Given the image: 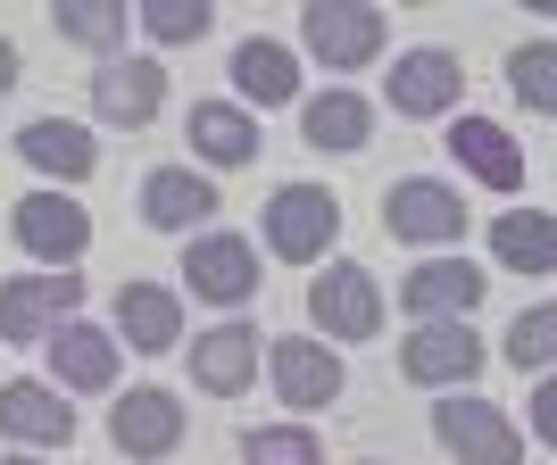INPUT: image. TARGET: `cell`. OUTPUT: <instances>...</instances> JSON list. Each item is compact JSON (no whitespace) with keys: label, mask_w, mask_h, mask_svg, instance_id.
<instances>
[{"label":"cell","mask_w":557,"mask_h":465,"mask_svg":"<svg viewBox=\"0 0 557 465\" xmlns=\"http://www.w3.org/2000/svg\"><path fill=\"white\" fill-rule=\"evenodd\" d=\"M433 441L449 449V457H466V465H524V432H516L491 399H474V391H449L442 407H433Z\"/></svg>","instance_id":"4"},{"label":"cell","mask_w":557,"mask_h":465,"mask_svg":"<svg viewBox=\"0 0 557 465\" xmlns=\"http://www.w3.org/2000/svg\"><path fill=\"white\" fill-rule=\"evenodd\" d=\"M383 225H392L399 241H458L466 209H458V191L433 184V175H399V184L383 191Z\"/></svg>","instance_id":"11"},{"label":"cell","mask_w":557,"mask_h":465,"mask_svg":"<svg viewBox=\"0 0 557 465\" xmlns=\"http://www.w3.org/2000/svg\"><path fill=\"white\" fill-rule=\"evenodd\" d=\"M233 92L258 100V109H283V100H300V59L283 42H267V34H250L233 50Z\"/></svg>","instance_id":"23"},{"label":"cell","mask_w":557,"mask_h":465,"mask_svg":"<svg viewBox=\"0 0 557 465\" xmlns=\"http://www.w3.org/2000/svg\"><path fill=\"white\" fill-rule=\"evenodd\" d=\"M184 282H191V300L242 307V300H258V250L242 241V232H209V241H191Z\"/></svg>","instance_id":"10"},{"label":"cell","mask_w":557,"mask_h":465,"mask_svg":"<svg viewBox=\"0 0 557 465\" xmlns=\"http://www.w3.org/2000/svg\"><path fill=\"white\" fill-rule=\"evenodd\" d=\"M134 25L150 34V42H200V34L216 25V9L209 0H141Z\"/></svg>","instance_id":"27"},{"label":"cell","mask_w":557,"mask_h":465,"mask_svg":"<svg viewBox=\"0 0 557 465\" xmlns=\"http://www.w3.org/2000/svg\"><path fill=\"white\" fill-rule=\"evenodd\" d=\"M399 374H408V382H424V391H458V382H474V374H483V341L466 332V316L417 325L408 341H399Z\"/></svg>","instance_id":"7"},{"label":"cell","mask_w":557,"mask_h":465,"mask_svg":"<svg viewBox=\"0 0 557 465\" xmlns=\"http://www.w3.org/2000/svg\"><path fill=\"white\" fill-rule=\"evenodd\" d=\"M533 432H541V441H549V432H557V391H549V382H541V391H533Z\"/></svg>","instance_id":"31"},{"label":"cell","mask_w":557,"mask_h":465,"mask_svg":"<svg viewBox=\"0 0 557 465\" xmlns=\"http://www.w3.org/2000/svg\"><path fill=\"white\" fill-rule=\"evenodd\" d=\"M9 84H17V42L0 34V92H9Z\"/></svg>","instance_id":"32"},{"label":"cell","mask_w":557,"mask_h":465,"mask_svg":"<svg viewBox=\"0 0 557 465\" xmlns=\"http://www.w3.org/2000/svg\"><path fill=\"white\" fill-rule=\"evenodd\" d=\"M50 25H59L67 42H84V50H100V59H116V50H125V25H134V9H125V0H59V9H50Z\"/></svg>","instance_id":"26"},{"label":"cell","mask_w":557,"mask_h":465,"mask_svg":"<svg viewBox=\"0 0 557 465\" xmlns=\"http://www.w3.org/2000/svg\"><path fill=\"white\" fill-rule=\"evenodd\" d=\"M242 465H325L308 424H267V432H242Z\"/></svg>","instance_id":"28"},{"label":"cell","mask_w":557,"mask_h":465,"mask_svg":"<svg viewBox=\"0 0 557 465\" xmlns=\"http://www.w3.org/2000/svg\"><path fill=\"white\" fill-rule=\"evenodd\" d=\"M0 432L34 449H67L75 441V407L50 382H0Z\"/></svg>","instance_id":"18"},{"label":"cell","mask_w":557,"mask_h":465,"mask_svg":"<svg viewBox=\"0 0 557 465\" xmlns=\"http://www.w3.org/2000/svg\"><path fill=\"white\" fill-rule=\"evenodd\" d=\"M392 116H449L458 109V92H466V67H458V50H399L392 59Z\"/></svg>","instance_id":"8"},{"label":"cell","mask_w":557,"mask_h":465,"mask_svg":"<svg viewBox=\"0 0 557 465\" xmlns=\"http://www.w3.org/2000/svg\"><path fill=\"white\" fill-rule=\"evenodd\" d=\"M300 134L317 141V150H367L374 109L358 92H317V100H300Z\"/></svg>","instance_id":"25"},{"label":"cell","mask_w":557,"mask_h":465,"mask_svg":"<svg viewBox=\"0 0 557 465\" xmlns=\"http://www.w3.org/2000/svg\"><path fill=\"white\" fill-rule=\"evenodd\" d=\"M116 349H141V357L184 349V300L166 282H125L116 291Z\"/></svg>","instance_id":"14"},{"label":"cell","mask_w":557,"mask_h":465,"mask_svg":"<svg viewBox=\"0 0 557 465\" xmlns=\"http://www.w3.org/2000/svg\"><path fill=\"white\" fill-rule=\"evenodd\" d=\"M159 100H166V67L159 59H100V75H92L100 125H150Z\"/></svg>","instance_id":"16"},{"label":"cell","mask_w":557,"mask_h":465,"mask_svg":"<svg viewBox=\"0 0 557 465\" xmlns=\"http://www.w3.org/2000/svg\"><path fill=\"white\" fill-rule=\"evenodd\" d=\"M141 216H150V232H191L200 216H216V184L191 166H159L141 184Z\"/></svg>","instance_id":"21"},{"label":"cell","mask_w":557,"mask_h":465,"mask_svg":"<svg viewBox=\"0 0 557 465\" xmlns=\"http://www.w3.org/2000/svg\"><path fill=\"white\" fill-rule=\"evenodd\" d=\"M17 159L25 166H42V175H59V184H84L100 166V141L84 134V125H67V116H34L17 134Z\"/></svg>","instance_id":"20"},{"label":"cell","mask_w":557,"mask_h":465,"mask_svg":"<svg viewBox=\"0 0 557 465\" xmlns=\"http://www.w3.org/2000/svg\"><path fill=\"white\" fill-rule=\"evenodd\" d=\"M449 150L474 184L491 191H524V141H508V125H491V116H458L449 125Z\"/></svg>","instance_id":"17"},{"label":"cell","mask_w":557,"mask_h":465,"mask_svg":"<svg viewBox=\"0 0 557 465\" xmlns=\"http://www.w3.org/2000/svg\"><path fill=\"white\" fill-rule=\"evenodd\" d=\"M483 282H491V275H474L466 257H424L417 275L399 282V307H408L417 325H442V316H474V307H483Z\"/></svg>","instance_id":"15"},{"label":"cell","mask_w":557,"mask_h":465,"mask_svg":"<svg viewBox=\"0 0 557 465\" xmlns=\"http://www.w3.org/2000/svg\"><path fill=\"white\" fill-rule=\"evenodd\" d=\"M342 241V200L325 184H283L267 200V250L292 257V266H317V257Z\"/></svg>","instance_id":"2"},{"label":"cell","mask_w":557,"mask_h":465,"mask_svg":"<svg viewBox=\"0 0 557 465\" xmlns=\"http://www.w3.org/2000/svg\"><path fill=\"white\" fill-rule=\"evenodd\" d=\"M508 84H516V100H524L533 116H549L557 109V50L549 42H524L508 59Z\"/></svg>","instance_id":"29"},{"label":"cell","mask_w":557,"mask_h":465,"mask_svg":"<svg viewBox=\"0 0 557 465\" xmlns=\"http://www.w3.org/2000/svg\"><path fill=\"white\" fill-rule=\"evenodd\" d=\"M191 382L209 399H233V391H250L258 382V332L250 325H216L191 341Z\"/></svg>","instance_id":"19"},{"label":"cell","mask_w":557,"mask_h":465,"mask_svg":"<svg viewBox=\"0 0 557 465\" xmlns=\"http://www.w3.org/2000/svg\"><path fill=\"white\" fill-rule=\"evenodd\" d=\"M75 307H84V275H75V266H42V275L0 282V341L42 349L50 332L75 316Z\"/></svg>","instance_id":"1"},{"label":"cell","mask_w":557,"mask_h":465,"mask_svg":"<svg viewBox=\"0 0 557 465\" xmlns=\"http://www.w3.org/2000/svg\"><path fill=\"white\" fill-rule=\"evenodd\" d=\"M308 316H317L325 341H374L383 332V291H374V275L358 257H333L325 275L308 282Z\"/></svg>","instance_id":"3"},{"label":"cell","mask_w":557,"mask_h":465,"mask_svg":"<svg viewBox=\"0 0 557 465\" xmlns=\"http://www.w3.org/2000/svg\"><path fill=\"white\" fill-rule=\"evenodd\" d=\"M9 232H17V250L42 257V266H75V257L92 250V216L75 209L67 191H25L17 209H9Z\"/></svg>","instance_id":"6"},{"label":"cell","mask_w":557,"mask_h":465,"mask_svg":"<svg viewBox=\"0 0 557 465\" xmlns=\"http://www.w3.org/2000/svg\"><path fill=\"white\" fill-rule=\"evenodd\" d=\"M383 34H392V25H383V9H374V0H308L300 9V42L317 50V59H325V67H367L374 50H383Z\"/></svg>","instance_id":"5"},{"label":"cell","mask_w":557,"mask_h":465,"mask_svg":"<svg viewBox=\"0 0 557 465\" xmlns=\"http://www.w3.org/2000/svg\"><path fill=\"white\" fill-rule=\"evenodd\" d=\"M109 441L125 449V457H166V449L184 441V399L159 391V382L125 391V399L109 407Z\"/></svg>","instance_id":"12"},{"label":"cell","mask_w":557,"mask_h":465,"mask_svg":"<svg viewBox=\"0 0 557 465\" xmlns=\"http://www.w3.org/2000/svg\"><path fill=\"white\" fill-rule=\"evenodd\" d=\"M267 374H275L283 407H300V416H317V407H333L342 399V357H333L325 341H267Z\"/></svg>","instance_id":"9"},{"label":"cell","mask_w":557,"mask_h":465,"mask_svg":"<svg viewBox=\"0 0 557 465\" xmlns=\"http://www.w3.org/2000/svg\"><path fill=\"white\" fill-rule=\"evenodd\" d=\"M184 134H191V150H200L209 166H250L258 141H267V134H258V116L233 109V100H191V125H184Z\"/></svg>","instance_id":"22"},{"label":"cell","mask_w":557,"mask_h":465,"mask_svg":"<svg viewBox=\"0 0 557 465\" xmlns=\"http://www.w3.org/2000/svg\"><path fill=\"white\" fill-rule=\"evenodd\" d=\"M42 349H50V391H109V382H116V332L109 325L67 316Z\"/></svg>","instance_id":"13"},{"label":"cell","mask_w":557,"mask_h":465,"mask_svg":"<svg viewBox=\"0 0 557 465\" xmlns=\"http://www.w3.org/2000/svg\"><path fill=\"white\" fill-rule=\"evenodd\" d=\"M491 257H499V266H516V275H549V266H557V225H549V209H508L499 225H491Z\"/></svg>","instance_id":"24"},{"label":"cell","mask_w":557,"mask_h":465,"mask_svg":"<svg viewBox=\"0 0 557 465\" xmlns=\"http://www.w3.org/2000/svg\"><path fill=\"white\" fill-rule=\"evenodd\" d=\"M0 465H42V457H0Z\"/></svg>","instance_id":"33"},{"label":"cell","mask_w":557,"mask_h":465,"mask_svg":"<svg viewBox=\"0 0 557 465\" xmlns=\"http://www.w3.org/2000/svg\"><path fill=\"white\" fill-rule=\"evenodd\" d=\"M549 349H557V307L533 300V307L508 325V366H516V374H541V366H549Z\"/></svg>","instance_id":"30"}]
</instances>
